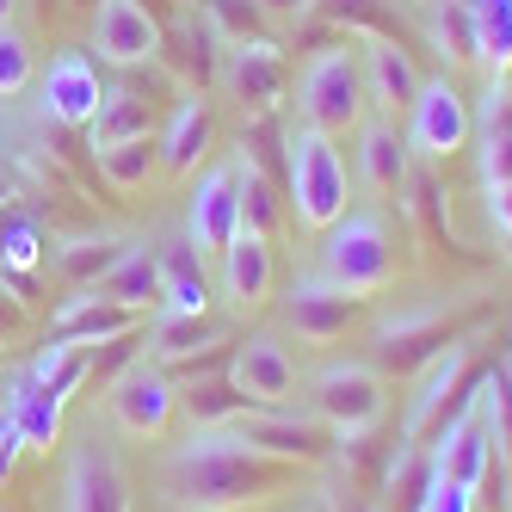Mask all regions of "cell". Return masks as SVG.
Returning a JSON list of instances; mask_svg holds the SVG:
<instances>
[{
  "label": "cell",
  "mask_w": 512,
  "mask_h": 512,
  "mask_svg": "<svg viewBox=\"0 0 512 512\" xmlns=\"http://www.w3.org/2000/svg\"><path fill=\"white\" fill-rule=\"evenodd\" d=\"M93 161H99V179H105V186H112L118 198L142 192V186L155 179V167H161L155 136H136V142H112V149H93Z\"/></svg>",
  "instance_id": "4dcf8cb0"
},
{
  "label": "cell",
  "mask_w": 512,
  "mask_h": 512,
  "mask_svg": "<svg viewBox=\"0 0 512 512\" xmlns=\"http://www.w3.org/2000/svg\"><path fill=\"white\" fill-rule=\"evenodd\" d=\"M469 99L451 81H420V99L408 105V155L420 161H451L469 142Z\"/></svg>",
  "instance_id": "9c48e42d"
},
{
  "label": "cell",
  "mask_w": 512,
  "mask_h": 512,
  "mask_svg": "<svg viewBox=\"0 0 512 512\" xmlns=\"http://www.w3.org/2000/svg\"><path fill=\"white\" fill-rule=\"evenodd\" d=\"M31 81H38V56H31V38L13 25H0V99H19Z\"/></svg>",
  "instance_id": "f35d334b"
},
{
  "label": "cell",
  "mask_w": 512,
  "mask_h": 512,
  "mask_svg": "<svg viewBox=\"0 0 512 512\" xmlns=\"http://www.w3.org/2000/svg\"><path fill=\"white\" fill-rule=\"evenodd\" d=\"M229 377L253 408H290V395H297V364L272 334H247L229 358Z\"/></svg>",
  "instance_id": "e0dca14e"
},
{
  "label": "cell",
  "mask_w": 512,
  "mask_h": 512,
  "mask_svg": "<svg viewBox=\"0 0 512 512\" xmlns=\"http://www.w3.org/2000/svg\"><path fill=\"white\" fill-rule=\"evenodd\" d=\"M13 198H19V186H13V173H7V167H0V210H7Z\"/></svg>",
  "instance_id": "bcb514c9"
},
{
  "label": "cell",
  "mask_w": 512,
  "mask_h": 512,
  "mask_svg": "<svg viewBox=\"0 0 512 512\" xmlns=\"http://www.w3.org/2000/svg\"><path fill=\"white\" fill-rule=\"evenodd\" d=\"M0 266L7 272H38L44 266V235H38V223H7L0 229Z\"/></svg>",
  "instance_id": "ab89813d"
},
{
  "label": "cell",
  "mask_w": 512,
  "mask_h": 512,
  "mask_svg": "<svg viewBox=\"0 0 512 512\" xmlns=\"http://www.w3.org/2000/svg\"><path fill=\"white\" fill-rule=\"evenodd\" d=\"M13 7H19V0H0V25H13Z\"/></svg>",
  "instance_id": "7dc6e473"
},
{
  "label": "cell",
  "mask_w": 512,
  "mask_h": 512,
  "mask_svg": "<svg viewBox=\"0 0 512 512\" xmlns=\"http://www.w3.org/2000/svg\"><path fill=\"white\" fill-rule=\"evenodd\" d=\"M284 198L297 210V223L315 229V235H327L352 210V179H346L334 136H321L309 124L284 130Z\"/></svg>",
  "instance_id": "7a4b0ae2"
},
{
  "label": "cell",
  "mask_w": 512,
  "mask_h": 512,
  "mask_svg": "<svg viewBox=\"0 0 512 512\" xmlns=\"http://www.w3.org/2000/svg\"><path fill=\"white\" fill-rule=\"evenodd\" d=\"M62 408H68V401H56L31 371H19V377L7 383V408H0V420L19 432L25 451H50L56 438H62Z\"/></svg>",
  "instance_id": "44dd1931"
},
{
  "label": "cell",
  "mask_w": 512,
  "mask_h": 512,
  "mask_svg": "<svg viewBox=\"0 0 512 512\" xmlns=\"http://www.w3.org/2000/svg\"><path fill=\"white\" fill-rule=\"evenodd\" d=\"M210 136H216V124H210V105H204V93H186V99L173 105L167 130L155 136L161 173H198V161L210 155Z\"/></svg>",
  "instance_id": "603a6c76"
},
{
  "label": "cell",
  "mask_w": 512,
  "mask_h": 512,
  "mask_svg": "<svg viewBox=\"0 0 512 512\" xmlns=\"http://www.w3.org/2000/svg\"><path fill=\"white\" fill-rule=\"evenodd\" d=\"M321 272L346 284L352 297H371V290L389 284L395 272V241H389V223L377 210H346L334 229L321 235Z\"/></svg>",
  "instance_id": "8992f818"
},
{
  "label": "cell",
  "mask_w": 512,
  "mask_h": 512,
  "mask_svg": "<svg viewBox=\"0 0 512 512\" xmlns=\"http://www.w3.org/2000/svg\"><path fill=\"white\" fill-rule=\"evenodd\" d=\"M469 340V321H445V315H408V321H389L377 334V364L383 371H420V364H432L445 346Z\"/></svg>",
  "instance_id": "ffe728a7"
},
{
  "label": "cell",
  "mask_w": 512,
  "mask_h": 512,
  "mask_svg": "<svg viewBox=\"0 0 512 512\" xmlns=\"http://www.w3.org/2000/svg\"><path fill=\"white\" fill-rule=\"evenodd\" d=\"M31 377H38L56 401H68V395L93 377V346H62V340H50L38 358H31Z\"/></svg>",
  "instance_id": "836d02e7"
},
{
  "label": "cell",
  "mask_w": 512,
  "mask_h": 512,
  "mask_svg": "<svg viewBox=\"0 0 512 512\" xmlns=\"http://www.w3.org/2000/svg\"><path fill=\"white\" fill-rule=\"evenodd\" d=\"M364 68H358V56L346 50V44H334V50H321L309 68H303V87H297V124H309V130H321V136H346V130H358L364 124Z\"/></svg>",
  "instance_id": "5b68a950"
},
{
  "label": "cell",
  "mask_w": 512,
  "mask_h": 512,
  "mask_svg": "<svg viewBox=\"0 0 512 512\" xmlns=\"http://www.w3.org/2000/svg\"><path fill=\"white\" fill-rule=\"evenodd\" d=\"M136 327H149L142 309L112 303L105 290H75V297L50 315V340H62V346H105V340L136 334Z\"/></svg>",
  "instance_id": "2e32d148"
},
{
  "label": "cell",
  "mask_w": 512,
  "mask_h": 512,
  "mask_svg": "<svg viewBox=\"0 0 512 512\" xmlns=\"http://www.w3.org/2000/svg\"><path fill=\"white\" fill-rule=\"evenodd\" d=\"M223 50H229V44L210 31L204 13H179V19H167V31H161V62H167L192 93H210L216 81H223Z\"/></svg>",
  "instance_id": "ac0fdd59"
},
{
  "label": "cell",
  "mask_w": 512,
  "mask_h": 512,
  "mask_svg": "<svg viewBox=\"0 0 512 512\" xmlns=\"http://www.w3.org/2000/svg\"><path fill=\"white\" fill-rule=\"evenodd\" d=\"M475 395H482V371H475V346L457 340L445 346L432 364H426V377H420V395L408 401V420H401V445H414L426 451L438 432H445L463 408H475Z\"/></svg>",
  "instance_id": "277c9868"
},
{
  "label": "cell",
  "mask_w": 512,
  "mask_h": 512,
  "mask_svg": "<svg viewBox=\"0 0 512 512\" xmlns=\"http://www.w3.org/2000/svg\"><path fill=\"white\" fill-rule=\"evenodd\" d=\"M173 408H179V389L161 364H130V371L112 383V420L130 432V438H161L173 426Z\"/></svg>",
  "instance_id": "4fadbf2b"
},
{
  "label": "cell",
  "mask_w": 512,
  "mask_h": 512,
  "mask_svg": "<svg viewBox=\"0 0 512 512\" xmlns=\"http://www.w3.org/2000/svg\"><path fill=\"white\" fill-rule=\"evenodd\" d=\"M358 68H364V105H371L383 124L408 118V105L420 99V68H414V56L401 50L395 38H364Z\"/></svg>",
  "instance_id": "9a60e30c"
},
{
  "label": "cell",
  "mask_w": 512,
  "mask_h": 512,
  "mask_svg": "<svg viewBox=\"0 0 512 512\" xmlns=\"http://www.w3.org/2000/svg\"><path fill=\"white\" fill-rule=\"evenodd\" d=\"M19 451H25V445H19V432H13L7 420H0V482H7V475H13V463H19Z\"/></svg>",
  "instance_id": "f6af8a7d"
},
{
  "label": "cell",
  "mask_w": 512,
  "mask_h": 512,
  "mask_svg": "<svg viewBox=\"0 0 512 512\" xmlns=\"http://www.w3.org/2000/svg\"><path fill=\"white\" fill-rule=\"evenodd\" d=\"M198 13L210 19V31L223 44H260L266 38V13L253 0H198Z\"/></svg>",
  "instance_id": "8d00e7d4"
},
{
  "label": "cell",
  "mask_w": 512,
  "mask_h": 512,
  "mask_svg": "<svg viewBox=\"0 0 512 512\" xmlns=\"http://www.w3.org/2000/svg\"><path fill=\"white\" fill-rule=\"evenodd\" d=\"M512 186V93H488V124H482V192Z\"/></svg>",
  "instance_id": "d6a6232c"
},
{
  "label": "cell",
  "mask_w": 512,
  "mask_h": 512,
  "mask_svg": "<svg viewBox=\"0 0 512 512\" xmlns=\"http://www.w3.org/2000/svg\"><path fill=\"white\" fill-rule=\"evenodd\" d=\"M235 173H241V229L272 241V229H278V192L284 186H272L266 173H253L241 155H235Z\"/></svg>",
  "instance_id": "d590c367"
},
{
  "label": "cell",
  "mask_w": 512,
  "mask_h": 512,
  "mask_svg": "<svg viewBox=\"0 0 512 512\" xmlns=\"http://www.w3.org/2000/svg\"><path fill=\"white\" fill-rule=\"evenodd\" d=\"M432 44L451 68H482V38H475L469 0H432Z\"/></svg>",
  "instance_id": "1f68e13d"
},
{
  "label": "cell",
  "mask_w": 512,
  "mask_h": 512,
  "mask_svg": "<svg viewBox=\"0 0 512 512\" xmlns=\"http://www.w3.org/2000/svg\"><path fill=\"white\" fill-rule=\"evenodd\" d=\"M309 469L266 457L260 445H247L235 426H216V432H192L161 469L167 494L186 506V512H241V506H260L284 488H297Z\"/></svg>",
  "instance_id": "6da1fadb"
},
{
  "label": "cell",
  "mask_w": 512,
  "mask_h": 512,
  "mask_svg": "<svg viewBox=\"0 0 512 512\" xmlns=\"http://www.w3.org/2000/svg\"><path fill=\"white\" fill-rule=\"evenodd\" d=\"M309 414L340 438V445H358V438H371L389 414V383L377 364H321L309 377Z\"/></svg>",
  "instance_id": "3957f363"
},
{
  "label": "cell",
  "mask_w": 512,
  "mask_h": 512,
  "mask_svg": "<svg viewBox=\"0 0 512 512\" xmlns=\"http://www.w3.org/2000/svg\"><path fill=\"white\" fill-rule=\"evenodd\" d=\"M179 408H186L192 432H216V426H235L241 414H253V401L235 389L229 371H204V377H192L179 389Z\"/></svg>",
  "instance_id": "4316f807"
},
{
  "label": "cell",
  "mask_w": 512,
  "mask_h": 512,
  "mask_svg": "<svg viewBox=\"0 0 512 512\" xmlns=\"http://www.w3.org/2000/svg\"><path fill=\"white\" fill-rule=\"evenodd\" d=\"M68 512H130V488H124L118 457L75 451V463H68Z\"/></svg>",
  "instance_id": "484cf974"
},
{
  "label": "cell",
  "mask_w": 512,
  "mask_h": 512,
  "mask_svg": "<svg viewBox=\"0 0 512 512\" xmlns=\"http://www.w3.org/2000/svg\"><path fill=\"white\" fill-rule=\"evenodd\" d=\"M136 136H155V105L136 87H105L99 112L87 124V142L93 149H112V142H136Z\"/></svg>",
  "instance_id": "83f0119b"
},
{
  "label": "cell",
  "mask_w": 512,
  "mask_h": 512,
  "mask_svg": "<svg viewBox=\"0 0 512 512\" xmlns=\"http://www.w3.org/2000/svg\"><path fill=\"white\" fill-rule=\"evenodd\" d=\"M235 432L247 445H260L266 457H284L297 469H327L334 463V445H340L315 414H290V408H253V414L235 420Z\"/></svg>",
  "instance_id": "52a82bcc"
},
{
  "label": "cell",
  "mask_w": 512,
  "mask_h": 512,
  "mask_svg": "<svg viewBox=\"0 0 512 512\" xmlns=\"http://www.w3.org/2000/svg\"><path fill=\"white\" fill-rule=\"evenodd\" d=\"M223 87L241 99L247 118H266V112H278V99L290 87V62H284V50L272 38H260V44H229L223 50Z\"/></svg>",
  "instance_id": "7c38bea8"
},
{
  "label": "cell",
  "mask_w": 512,
  "mask_h": 512,
  "mask_svg": "<svg viewBox=\"0 0 512 512\" xmlns=\"http://www.w3.org/2000/svg\"><path fill=\"white\" fill-rule=\"evenodd\" d=\"M155 266H161V309H186V315H210V272H204V253L179 235L155 247Z\"/></svg>",
  "instance_id": "cb8c5ba5"
},
{
  "label": "cell",
  "mask_w": 512,
  "mask_h": 512,
  "mask_svg": "<svg viewBox=\"0 0 512 512\" xmlns=\"http://www.w3.org/2000/svg\"><path fill=\"white\" fill-rule=\"evenodd\" d=\"M426 512H475V488H463V482H438V475H432Z\"/></svg>",
  "instance_id": "b9f144b4"
},
{
  "label": "cell",
  "mask_w": 512,
  "mask_h": 512,
  "mask_svg": "<svg viewBox=\"0 0 512 512\" xmlns=\"http://www.w3.org/2000/svg\"><path fill=\"white\" fill-rule=\"evenodd\" d=\"M315 7L327 13V25L334 31H364V38H395V13L383 7V0H315Z\"/></svg>",
  "instance_id": "74e56055"
},
{
  "label": "cell",
  "mask_w": 512,
  "mask_h": 512,
  "mask_svg": "<svg viewBox=\"0 0 512 512\" xmlns=\"http://www.w3.org/2000/svg\"><path fill=\"white\" fill-rule=\"evenodd\" d=\"M266 19H284V25H297V19H309L315 13V0H253Z\"/></svg>",
  "instance_id": "ee69618b"
},
{
  "label": "cell",
  "mask_w": 512,
  "mask_h": 512,
  "mask_svg": "<svg viewBox=\"0 0 512 512\" xmlns=\"http://www.w3.org/2000/svg\"><path fill=\"white\" fill-rule=\"evenodd\" d=\"M216 260H223V297H229V309L235 315H253V309H266L272 303V284H278V260H272V241L266 235H235L223 253H216Z\"/></svg>",
  "instance_id": "d6986e66"
},
{
  "label": "cell",
  "mask_w": 512,
  "mask_h": 512,
  "mask_svg": "<svg viewBox=\"0 0 512 512\" xmlns=\"http://www.w3.org/2000/svg\"><path fill=\"white\" fill-rule=\"evenodd\" d=\"M93 50L118 68L161 62V19L142 0H99L93 7Z\"/></svg>",
  "instance_id": "5bb4252c"
},
{
  "label": "cell",
  "mask_w": 512,
  "mask_h": 512,
  "mask_svg": "<svg viewBox=\"0 0 512 512\" xmlns=\"http://www.w3.org/2000/svg\"><path fill=\"white\" fill-rule=\"evenodd\" d=\"M358 167L364 179H371V192L377 198H401L408 192V136H395V124L383 118H364L358 124Z\"/></svg>",
  "instance_id": "d4e9b609"
},
{
  "label": "cell",
  "mask_w": 512,
  "mask_h": 512,
  "mask_svg": "<svg viewBox=\"0 0 512 512\" xmlns=\"http://www.w3.org/2000/svg\"><path fill=\"white\" fill-rule=\"evenodd\" d=\"M99 99H105V81H99V68L87 62V50H62L50 56V68L38 75V112L62 130H87L93 112H99Z\"/></svg>",
  "instance_id": "8fae6325"
},
{
  "label": "cell",
  "mask_w": 512,
  "mask_h": 512,
  "mask_svg": "<svg viewBox=\"0 0 512 512\" xmlns=\"http://www.w3.org/2000/svg\"><path fill=\"white\" fill-rule=\"evenodd\" d=\"M93 290H105L112 303H130V309L149 315V309L161 303V266H155V247H136V241H130V247H124V260L105 272Z\"/></svg>",
  "instance_id": "f1b7e54d"
},
{
  "label": "cell",
  "mask_w": 512,
  "mask_h": 512,
  "mask_svg": "<svg viewBox=\"0 0 512 512\" xmlns=\"http://www.w3.org/2000/svg\"><path fill=\"white\" fill-rule=\"evenodd\" d=\"M235 235H241V173H235V161H216L198 173V186L186 198V241L210 260Z\"/></svg>",
  "instance_id": "ba28073f"
},
{
  "label": "cell",
  "mask_w": 512,
  "mask_h": 512,
  "mask_svg": "<svg viewBox=\"0 0 512 512\" xmlns=\"http://www.w3.org/2000/svg\"><path fill=\"white\" fill-rule=\"evenodd\" d=\"M475 13V38H482V68L506 75L512 68V0H469Z\"/></svg>",
  "instance_id": "e575fe53"
},
{
  "label": "cell",
  "mask_w": 512,
  "mask_h": 512,
  "mask_svg": "<svg viewBox=\"0 0 512 512\" xmlns=\"http://www.w3.org/2000/svg\"><path fill=\"white\" fill-rule=\"evenodd\" d=\"M358 315H364V297H352V290H346V284H334L327 272L297 278V284H290V297H284V321H290V334L309 340V346L340 340Z\"/></svg>",
  "instance_id": "30bf717a"
},
{
  "label": "cell",
  "mask_w": 512,
  "mask_h": 512,
  "mask_svg": "<svg viewBox=\"0 0 512 512\" xmlns=\"http://www.w3.org/2000/svg\"><path fill=\"white\" fill-rule=\"evenodd\" d=\"M488 216H494V235L512 247V186H488Z\"/></svg>",
  "instance_id": "7bdbcfd3"
},
{
  "label": "cell",
  "mask_w": 512,
  "mask_h": 512,
  "mask_svg": "<svg viewBox=\"0 0 512 512\" xmlns=\"http://www.w3.org/2000/svg\"><path fill=\"white\" fill-rule=\"evenodd\" d=\"M124 235H81V241H62L56 247V272L75 284V290H93L105 272H112L118 260H124Z\"/></svg>",
  "instance_id": "f546056e"
},
{
  "label": "cell",
  "mask_w": 512,
  "mask_h": 512,
  "mask_svg": "<svg viewBox=\"0 0 512 512\" xmlns=\"http://www.w3.org/2000/svg\"><path fill=\"white\" fill-rule=\"evenodd\" d=\"M149 340V358L161 371H186L192 358H204L216 346V321L210 315H186V309H155V321L142 327Z\"/></svg>",
  "instance_id": "7402d4cb"
},
{
  "label": "cell",
  "mask_w": 512,
  "mask_h": 512,
  "mask_svg": "<svg viewBox=\"0 0 512 512\" xmlns=\"http://www.w3.org/2000/svg\"><path fill=\"white\" fill-rule=\"evenodd\" d=\"M475 506H488V512H512V463L506 451L494 445L488 463H482V482H475Z\"/></svg>",
  "instance_id": "60d3db41"
}]
</instances>
